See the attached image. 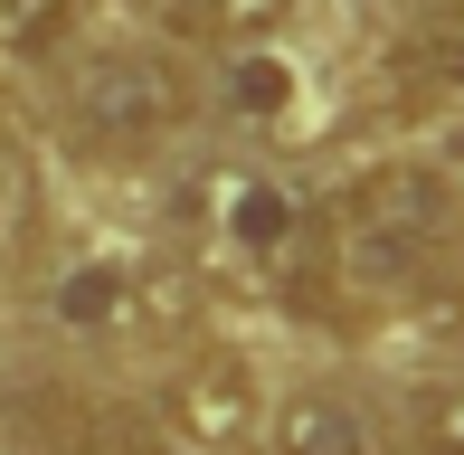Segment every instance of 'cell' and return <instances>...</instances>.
I'll return each mask as SVG.
<instances>
[{
    "label": "cell",
    "mask_w": 464,
    "mask_h": 455,
    "mask_svg": "<svg viewBox=\"0 0 464 455\" xmlns=\"http://www.w3.org/2000/svg\"><path fill=\"white\" fill-rule=\"evenodd\" d=\"M446 247H455V180L427 161H379L323 218V257L342 295H408L446 266Z\"/></svg>",
    "instance_id": "6da1fadb"
},
{
    "label": "cell",
    "mask_w": 464,
    "mask_h": 455,
    "mask_svg": "<svg viewBox=\"0 0 464 455\" xmlns=\"http://www.w3.org/2000/svg\"><path fill=\"white\" fill-rule=\"evenodd\" d=\"M199 237L237 285H276L304 304V276H332L323 218L285 190L276 171H208L199 180Z\"/></svg>",
    "instance_id": "7a4b0ae2"
},
{
    "label": "cell",
    "mask_w": 464,
    "mask_h": 455,
    "mask_svg": "<svg viewBox=\"0 0 464 455\" xmlns=\"http://www.w3.org/2000/svg\"><path fill=\"white\" fill-rule=\"evenodd\" d=\"M180 123H189V76H180L161 48H114V57H95V67L76 76V95H67V133L86 142V152H104V161L152 152V142L180 133Z\"/></svg>",
    "instance_id": "3957f363"
},
{
    "label": "cell",
    "mask_w": 464,
    "mask_h": 455,
    "mask_svg": "<svg viewBox=\"0 0 464 455\" xmlns=\"http://www.w3.org/2000/svg\"><path fill=\"white\" fill-rule=\"evenodd\" d=\"M256 418H266V399H256V370H246L237 351H199V361L171 380V427L189 446H208V455L246 446Z\"/></svg>",
    "instance_id": "277c9868"
},
{
    "label": "cell",
    "mask_w": 464,
    "mask_h": 455,
    "mask_svg": "<svg viewBox=\"0 0 464 455\" xmlns=\"http://www.w3.org/2000/svg\"><path fill=\"white\" fill-rule=\"evenodd\" d=\"M38 455H152V427L133 408H95V399H38L19 408Z\"/></svg>",
    "instance_id": "5b68a950"
},
{
    "label": "cell",
    "mask_w": 464,
    "mask_h": 455,
    "mask_svg": "<svg viewBox=\"0 0 464 455\" xmlns=\"http://www.w3.org/2000/svg\"><path fill=\"white\" fill-rule=\"evenodd\" d=\"M266 446L276 455H379V427L342 389H294L276 418H266Z\"/></svg>",
    "instance_id": "8992f818"
},
{
    "label": "cell",
    "mask_w": 464,
    "mask_h": 455,
    "mask_svg": "<svg viewBox=\"0 0 464 455\" xmlns=\"http://www.w3.org/2000/svg\"><path fill=\"white\" fill-rule=\"evenodd\" d=\"M133 304H142V266L133 257H86V266H67L48 285V314L67 333H114V323H133Z\"/></svg>",
    "instance_id": "52a82bcc"
},
{
    "label": "cell",
    "mask_w": 464,
    "mask_h": 455,
    "mask_svg": "<svg viewBox=\"0 0 464 455\" xmlns=\"http://www.w3.org/2000/svg\"><path fill=\"white\" fill-rule=\"evenodd\" d=\"M389 76L417 86V95H464V0H436V10H417L398 29Z\"/></svg>",
    "instance_id": "ba28073f"
},
{
    "label": "cell",
    "mask_w": 464,
    "mask_h": 455,
    "mask_svg": "<svg viewBox=\"0 0 464 455\" xmlns=\"http://www.w3.org/2000/svg\"><path fill=\"white\" fill-rule=\"evenodd\" d=\"M161 10H171L180 38H208V48H256L294 0H161Z\"/></svg>",
    "instance_id": "9c48e42d"
},
{
    "label": "cell",
    "mask_w": 464,
    "mask_h": 455,
    "mask_svg": "<svg viewBox=\"0 0 464 455\" xmlns=\"http://www.w3.org/2000/svg\"><path fill=\"white\" fill-rule=\"evenodd\" d=\"M76 29V0H0V48L10 57H48Z\"/></svg>",
    "instance_id": "30bf717a"
},
{
    "label": "cell",
    "mask_w": 464,
    "mask_h": 455,
    "mask_svg": "<svg viewBox=\"0 0 464 455\" xmlns=\"http://www.w3.org/2000/svg\"><path fill=\"white\" fill-rule=\"evenodd\" d=\"M227 105H237V114H285L294 105V67H285V57H266V48H246L237 57V67H227Z\"/></svg>",
    "instance_id": "8fae6325"
},
{
    "label": "cell",
    "mask_w": 464,
    "mask_h": 455,
    "mask_svg": "<svg viewBox=\"0 0 464 455\" xmlns=\"http://www.w3.org/2000/svg\"><path fill=\"white\" fill-rule=\"evenodd\" d=\"M427 455H464V389L427 399Z\"/></svg>",
    "instance_id": "7c38bea8"
},
{
    "label": "cell",
    "mask_w": 464,
    "mask_h": 455,
    "mask_svg": "<svg viewBox=\"0 0 464 455\" xmlns=\"http://www.w3.org/2000/svg\"><path fill=\"white\" fill-rule=\"evenodd\" d=\"M436 323H446V342L464 351V276H446V285H436Z\"/></svg>",
    "instance_id": "4fadbf2b"
}]
</instances>
